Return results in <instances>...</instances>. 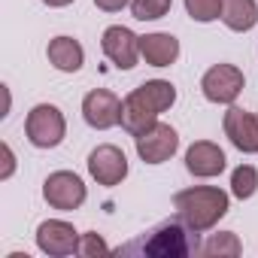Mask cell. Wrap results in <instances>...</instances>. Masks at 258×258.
<instances>
[{"label": "cell", "mask_w": 258, "mask_h": 258, "mask_svg": "<svg viewBox=\"0 0 258 258\" xmlns=\"http://www.w3.org/2000/svg\"><path fill=\"white\" fill-rule=\"evenodd\" d=\"M222 127H225V137L234 143V149H240L246 155L258 152V115H252V112L231 103L228 112H225Z\"/></svg>", "instance_id": "cell-11"}, {"label": "cell", "mask_w": 258, "mask_h": 258, "mask_svg": "<svg viewBox=\"0 0 258 258\" xmlns=\"http://www.w3.org/2000/svg\"><path fill=\"white\" fill-rule=\"evenodd\" d=\"M137 143V155L143 164H164L176 155L179 149V134H176V127L167 124V121H155L146 134L134 137Z\"/></svg>", "instance_id": "cell-6"}, {"label": "cell", "mask_w": 258, "mask_h": 258, "mask_svg": "<svg viewBox=\"0 0 258 258\" xmlns=\"http://www.w3.org/2000/svg\"><path fill=\"white\" fill-rule=\"evenodd\" d=\"M43 4H46V7H52V10H61V7H70L73 0H43Z\"/></svg>", "instance_id": "cell-25"}, {"label": "cell", "mask_w": 258, "mask_h": 258, "mask_svg": "<svg viewBox=\"0 0 258 258\" xmlns=\"http://www.w3.org/2000/svg\"><path fill=\"white\" fill-rule=\"evenodd\" d=\"M222 22L234 34H246L258 25V4L255 0H222Z\"/></svg>", "instance_id": "cell-16"}, {"label": "cell", "mask_w": 258, "mask_h": 258, "mask_svg": "<svg viewBox=\"0 0 258 258\" xmlns=\"http://www.w3.org/2000/svg\"><path fill=\"white\" fill-rule=\"evenodd\" d=\"M100 49L118 70H131L137 67V58H140V37L124 25H112L103 31Z\"/></svg>", "instance_id": "cell-8"}, {"label": "cell", "mask_w": 258, "mask_h": 258, "mask_svg": "<svg viewBox=\"0 0 258 258\" xmlns=\"http://www.w3.org/2000/svg\"><path fill=\"white\" fill-rule=\"evenodd\" d=\"M155 121H158V112H155L137 91H131V94L121 100V121H118V124H121L131 137L146 134Z\"/></svg>", "instance_id": "cell-13"}, {"label": "cell", "mask_w": 258, "mask_h": 258, "mask_svg": "<svg viewBox=\"0 0 258 258\" xmlns=\"http://www.w3.org/2000/svg\"><path fill=\"white\" fill-rule=\"evenodd\" d=\"M88 173H91V179L97 185L112 188V185H118L127 176V158H124V152L118 146L103 143V146L91 149V155H88Z\"/></svg>", "instance_id": "cell-9"}, {"label": "cell", "mask_w": 258, "mask_h": 258, "mask_svg": "<svg viewBox=\"0 0 258 258\" xmlns=\"http://www.w3.org/2000/svg\"><path fill=\"white\" fill-rule=\"evenodd\" d=\"M185 10L195 22L207 25V22L222 19V0H185Z\"/></svg>", "instance_id": "cell-21"}, {"label": "cell", "mask_w": 258, "mask_h": 258, "mask_svg": "<svg viewBox=\"0 0 258 258\" xmlns=\"http://www.w3.org/2000/svg\"><path fill=\"white\" fill-rule=\"evenodd\" d=\"M225 164H228L225 152H222L216 143H210V140H198V143H191V146L185 149V170H188L191 176H198V179H213V176H219V173L225 170Z\"/></svg>", "instance_id": "cell-12"}, {"label": "cell", "mask_w": 258, "mask_h": 258, "mask_svg": "<svg viewBox=\"0 0 258 258\" xmlns=\"http://www.w3.org/2000/svg\"><path fill=\"white\" fill-rule=\"evenodd\" d=\"M43 198L52 210H61V213H70V210H79L88 198L85 191V182L70 173V170H55L46 176L43 182Z\"/></svg>", "instance_id": "cell-5"}, {"label": "cell", "mask_w": 258, "mask_h": 258, "mask_svg": "<svg viewBox=\"0 0 258 258\" xmlns=\"http://www.w3.org/2000/svg\"><path fill=\"white\" fill-rule=\"evenodd\" d=\"M173 0H131V13L137 22H158L170 13Z\"/></svg>", "instance_id": "cell-20"}, {"label": "cell", "mask_w": 258, "mask_h": 258, "mask_svg": "<svg viewBox=\"0 0 258 258\" xmlns=\"http://www.w3.org/2000/svg\"><path fill=\"white\" fill-rule=\"evenodd\" d=\"M82 118L94 131H109L121 121V100L106 88H94L82 100Z\"/></svg>", "instance_id": "cell-10"}, {"label": "cell", "mask_w": 258, "mask_h": 258, "mask_svg": "<svg viewBox=\"0 0 258 258\" xmlns=\"http://www.w3.org/2000/svg\"><path fill=\"white\" fill-rule=\"evenodd\" d=\"M134 91H137L155 112H167V109L176 103V85L167 82V79H149V82L137 85Z\"/></svg>", "instance_id": "cell-17"}, {"label": "cell", "mask_w": 258, "mask_h": 258, "mask_svg": "<svg viewBox=\"0 0 258 258\" xmlns=\"http://www.w3.org/2000/svg\"><path fill=\"white\" fill-rule=\"evenodd\" d=\"M140 55L149 67H170L179 58V40L173 34H146L140 37Z\"/></svg>", "instance_id": "cell-14"}, {"label": "cell", "mask_w": 258, "mask_h": 258, "mask_svg": "<svg viewBox=\"0 0 258 258\" xmlns=\"http://www.w3.org/2000/svg\"><path fill=\"white\" fill-rule=\"evenodd\" d=\"M79 240H82V234L64 219H46L37 228V246L43 255H52V258L79 252Z\"/></svg>", "instance_id": "cell-7"}, {"label": "cell", "mask_w": 258, "mask_h": 258, "mask_svg": "<svg viewBox=\"0 0 258 258\" xmlns=\"http://www.w3.org/2000/svg\"><path fill=\"white\" fill-rule=\"evenodd\" d=\"M243 252V243H240V237L234 234V231H219V234H213L207 243H204V249H201V255H210V258H237Z\"/></svg>", "instance_id": "cell-18"}, {"label": "cell", "mask_w": 258, "mask_h": 258, "mask_svg": "<svg viewBox=\"0 0 258 258\" xmlns=\"http://www.w3.org/2000/svg\"><path fill=\"white\" fill-rule=\"evenodd\" d=\"M173 210L176 216L191 228V231H210L219 225V219L228 216L231 198L219 185H191L173 195Z\"/></svg>", "instance_id": "cell-2"}, {"label": "cell", "mask_w": 258, "mask_h": 258, "mask_svg": "<svg viewBox=\"0 0 258 258\" xmlns=\"http://www.w3.org/2000/svg\"><path fill=\"white\" fill-rule=\"evenodd\" d=\"M243 85H246V76L237 64H213L201 79L204 97L210 103H225V106H231L240 97Z\"/></svg>", "instance_id": "cell-4"}, {"label": "cell", "mask_w": 258, "mask_h": 258, "mask_svg": "<svg viewBox=\"0 0 258 258\" xmlns=\"http://www.w3.org/2000/svg\"><path fill=\"white\" fill-rule=\"evenodd\" d=\"M201 237L191 231L179 216L164 219L152 228H146L140 237L115 249V255H140V258H188L201 255Z\"/></svg>", "instance_id": "cell-1"}, {"label": "cell", "mask_w": 258, "mask_h": 258, "mask_svg": "<svg viewBox=\"0 0 258 258\" xmlns=\"http://www.w3.org/2000/svg\"><path fill=\"white\" fill-rule=\"evenodd\" d=\"M94 7L103 13H121L124 7H131V0H94Z\"/></svg>", "instance_id": "cell-24"}, {"label": "cell", "mask_w": 258, "mask_h": 258, "mask_svg": "<svg viewBox=\"0 0 258 258\" xmlns=\"http://www.w3.org/2000/svg\"><path fill=\"white\" fill-rule=\"evenodd\" d=\"M255 191H258V170L252 164H240L231 173V195L240 201H249Z\"/></svg>", "instance_id": "cell-19"}, {"label": "cell", "mask_w": 258, "mask_h": 258, "mask_svg": "<svg viewBox=\"0 0 258 258\" xmlns=\"http://www.w3.org/2000/svg\"><path fill=\"white\" fill-rule=\"evenodd\" d=\"M46 58H49V64H52L55 70H61V73H79L82 64H85V49H82V43L73 40V37H55V40H49V46H46Z\"/></svg>", "instance_id": "cell-15"}, {"label": "cell", "mask_w": 258, "mask_h": 258, "mask_svg": "<svg viewBox=\"0 0 258 258\" xmlns=\"http://www.w3.org/2000/svg\"><path fill=\"white\" fill-rule=\"evenodd\" d=\"M79 255L85 258H94V255H109V246L103 243V237L97 231H85L82 240H79Z\"/></svg>", "instance_id": "cell-22"}, {"label": "cell", "mask_w": 258, "mask_h": 258, "mask_svg": "<svg viewBox=\"0 0 258 258\" xmlns=\"http://www.w3.org/2000/svg\"><path fill=\"white\" fill-rule=\"evenodd\" d=\"M25 134H28V143L37 146V149H55V146H61L64 134H67L64 112L55 103H37L28 112V118H25Z\"/></svg>", "instance_id": "cell-3"}, {"label": "cell", "mask_w": 258, "mask_h": 258, "mask_svg": "<svg viewBox=\"0 0 258 258\" xmlns=\"http://www.w3.org/2000/svg\"><path fill=\"white\" fill-rule=\"evenodd\" d=\"M0 152H4V170H0V179H10V176H13V170H16L13 146H10V143H4V146H0Z\"/></svg>", "instance_id": "cell-23"}]
</instances>
